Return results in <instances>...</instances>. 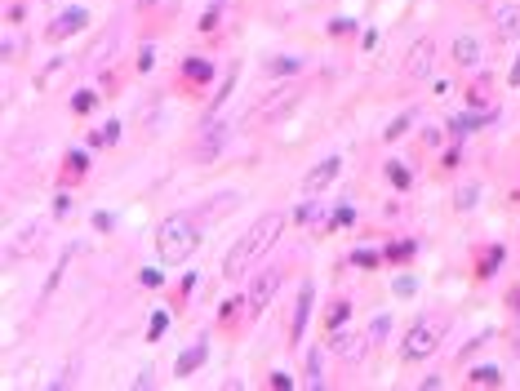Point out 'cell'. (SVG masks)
I'll return each mask as SVG.
<instances>
[{"label": "cell", "mask_w": 520, "mask_h": 391, "mask_svg": "<svg viewBox=\"0 0 520 391\" xmlns=\"http://www.w3.org/2000/svg\"><path fill=\"white\" fill-rule=\"evenodd\" d=\"M143 5H151V0H143Z\"/></svg>", "instance_id": "5bb4252c"}, {"label": "cell", "mask_w": 520, "mask_h": 391, "mask_svg": "<svg viewBox=\"0 0 520 391\" xmlns=\"http://www.w3.org/2000/svg\"><path fill=\"white\" fill-rule=\"evenodd\" d=\"M84 23H89V14H84V9H67V14H63L58 18V23H54L49 27V36H54V40H63V36H71V32H80V27Z\"/></svg>", "instance_id": "9c48e42d"}, {"label": "cell", "mask_w": 520, "mask_h": 391, "mask_svg": "<svg viewBox=\"0 0 520 391\" xmlns=\"http://www.w3.org/2000/svg\"><path fill=\"white\" fill-rule=\"evenodd\" d=\"M471 383H480V387L494 383V387H498V369H476V378H471Z\"/></svg>", "instance_id": "7c38bea8"}, {"label": "cell", "mask_w": 520, "mask_h": 391, "mask_svg": "<svg viewBox=\"0 0 520 391\" xmlns=\"http://www.w3.org/2000/svg\"><path fill=\"white\" fill-rule=\"evenodd\" d=\"M285 231V213H262L258 222H253L249 231H245V240H236L231 249H227V263H223V276L227 281H240L245 267H253L262 254H267L271 245H276V236Z\"/></svg>", "instance_id": "6da1fadb"}, {"label": "cell", "mask_w": 520, "mask_h": 391, "mask_svg": "<svg viewBox=\"0 0 520 391\" xmlns=\"http://www.w3.org/2000/svg\"><path fill=\"white\" fill-rule=\"evenodd\" d=\"M449 329V316H427V320H418L409 329V338H405V351L400 356L405 360H418V356H427V351H436V342H440V333Z\"/></svg>", "instance_id": "3957f363"}, {"label": "cell", "mask_w": 520, "mask_h": 391, "mask_svg": "<svg viewBox=\"0 0 520 391\" xmlns=\"http://www.w3.org/2000/svg\"><path fill=\"white\" fill-rule=\"evenodd\" d=\"M512 85H520V62H516V67H512Z\"/></svg>", "instance_id": "4fadbf2b"}, {"label": "cell", "mask_w": 520, "mask_h": 391, "mask_svg": "<svg viewBox=\"0 0 520 391\" xmlns=\"http://www.w3.org/2000/svg\"><path fill=\"white\" fill-rule=\"evenodd\" d=\"M453 62H458V67H476V62H480V40H476V36L462 32L458 40H453Z\"/></svg>", "instance_id": "52a82bcc"}, {"label": "cell", "mask_w": 520, "mask_h": 391, "mask_svg": "<svg viewBox=\"0 0 520 391\" xmlns=\"http://www.w3.org/2000/svg\"><path fill=\"white\" fill-rule=\"evenodd\" d=\"M338 169H343V161H338V156H329L320 169H311L307 178H302V187H307V191H320L325 182H334V178H338Z\"/></svg>", "instance_id": "ba28073f"}, {"label": "cell", "mask_w": 520, "mask_h": 391, "mask_svg": "<svg viewBox=\"0 0 520 391\" xmlns=\"http://www.w3.org/2000/svg\"><path fill=\"white\" fill-rule=\"evenodd\" d=\"M427 71H431V40H418V45L409 49V62H405V76H409V80H422Z\"/></svg>", "instance_id": "8992f818"}, {"label": "cell", "mask_w": 520, "mask_h": 391, "mask_svg": "<svg viewBox=\"0 0 520 391\" xmlns=\"http://www.w3.org/2000/svg\"><path fill=\"white\" fill-rule=\"evenodd\" d=\"M494 36L498 40H520V5H503L494 14Z\"/></svg>", "instance_id": "5b68a950"}, {"label": "cell", "mask_w": 520, "mask_h": 391, "mask_svg": "<svg viewBox=\"0 0 520 391\" xmlns=\"http://www.w3.org/2000/svg\"><path fill=\"white\" fill-rule=\"evenodd\" d=\"M276 285H280V272H276V267H267V272H262L258 281H253V289H249V316H262V307L271 303Z\"/></svg>", "instance_id": "277c9868"}, {"label": "cell", "mask_w": 520, "mask_h": 391, "mask_svg": "<svg viewBox=\"0 0 520 391\" xmlns=\"http://www.w3.org/2000/svg\"><path fill=\"white\" fill-rule=\"evenodd\" d=\"M156 249H160V258H165L169 267H178V263H187V258L201 249V231H196V222L187 218V213H174V218L160 222Z\"/></svg>", "instance_id": "7a4b0ae2"}, {"label": "cell", "mask_w": 520, "mask_h": 391, "mask_svg": "<svg viewBox=\"0 0 520 391\" xmlns=\"http://www.w3.org/2000/svg\"><path fill=\"white\" fill-rule=\"evenodd\" d=\"M205 351H210V347H205V342H201V347H192V351H187L183 360H178V374H192V369H196V365H201V360H205Z\"/></svg>", "instance_id": "8fae6325"}, {"label": "cell", "mask_w": 520, "mask_h": 391, "mask_svg": "<svg viewBox=\"0 0 520 391\" xmlns=\"http://www.w3.org/2000/svg\"><path fill=\"white\" fill-rule=\"evenodd\" d=\"M307 311H311V285H302V298H298V316H294V342L302 338V324H307Z\"/></svg>", "instance_id": "30bf717a"}]
</instances>
